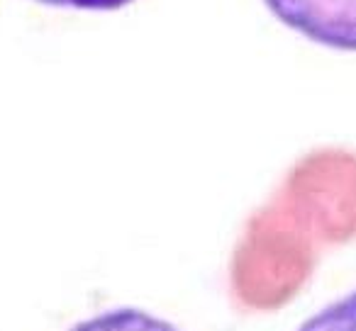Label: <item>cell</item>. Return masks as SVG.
<instances>
[{"label": "cell", "instance_id": "obj_1", "mask_svg": "<svg viewBox=\"0 0 356 331\" xmlns=\"http://www.w3.org/2000/svg\"><path fill=\"white\" fill-rule=\"evenodd\" d=\"M291 30L339 51H356V0H264Z\"/></svg>", "mask_w": 356, "mask_h": 331}, {"label": "cell", "instance_id": "obj_2", "mask_svg": "<svg viewBox=\"0 0 356 331\" xmlns=\"http://www.w3.org/2000/svg\"><path fill=\"white\" fill-rule=\"evenodd\" d=\"M71 331H178L171 321L134 307H120L79 321Z\"/></svg>", "mask_w": 356, "mask_h": 331}, {"label": "cell", "instance_id": "obj_4", "mask_svg": "<svg viewBox=\"0 0 356 331\" xmlns=\"http://www.w3.org/2000/svg\"><path fill=\"white\" fill-rule=\"evenodd\" d=\"M51 8H76V10H120L132 0H37Z\"/></svg>", "mask_w": 356, "mask_h": 331}, {"label": "cell", "instance_id": "obj_3", "mask_svg": "<svg viewBox=\"0 0 356 331\" xmlns=\"http://www.w3.org/2000/svg\"><path fill=\"white\" fill-rule=\"evenodd\" d=\"M298 331H356V290L337 297L307 316Z\"/></svg>", "mask_w": 356, "mask_h": 331}]
</instances>
